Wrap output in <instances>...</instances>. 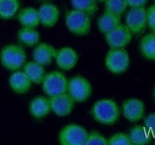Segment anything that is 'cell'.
<instances>
[{
    "instance_id": "e0dca14e",
    "label": "cell",
    "mask_w": 155,
    "mask_h": 145,
    "mask_svg": "<svg viewBox=\"0 0 155 145\" xmlns=\"http://www.w3.org/2000/svg\"><path fill=\"white\" fill-rule=\"evenodd\" d=\"M18 20L23 27L35 28L39 24L38 10L32 7L24 8L18 13Z\"/></svg>"
},
{
    "instance_id": "603a6c76",
    "label": "cell",
    "mask_w": 155,
    "mask_h": 145,
    "mask_svg": "<svg viewBox=\"0 0 155 145\" xmlns=\"http://www.w3.org/2000/svg\"><path fill=\"white\" fill-rule=\"evenodd\" d=\"M20 8V0H0V18L8 20L13 18Z\"/></svg>"
},
{
    "instance_id": "9a60e30c",
    "label": "cell",
    "mask_w": 155,
    "mask_h": 145,
    "mask_svg": "<svg viewBox=\"0 0 155 145\" xmlns=\"http://www.w3.org/2000/svg\"><path fill=\"white\" fill-rule=\"evenodd\" d=\"M8 82L14 92L18 94H24L30 90L32 82L24 71L16 70L10 76Z\"/></svg>"
},
{
    "instance_id": "836d02e7",
    "label": "cell",
    "mask_w": 155,
    "mask_h": 145,
    "mask_svg": "<svg viewBox=\"0 0 155 145\" xmlns=\"http://www.w3.org/2000/svg\"><path fill=\"white\" fill-rule=\"evenodd\" d=\"M154 1H155V0H154Z\"/></svg>"
},
{
    "instance_id": "cb8c5ba5",
    "label": "cell",
    "mask_w": 155,
    "mask_h": 145,
    "mask_svg": "<svg viewBox=\"0 0 155 145\" xmlns=\"http://www.w3.org/2000/svg\"><path fill=\"white\" fill-rule=\"evenodd\" d=\"M74 9L85 12L92 16L98 10L97 0H71Z\"/></svg>"
},
{
    "instance_id": "4316f807",
    "label": "cell",
    "mask_w": 155,
    "mask_h": 145,
    "mask_svg": "<svg viewBox=\"0 0 155 145\" xmlns=\"http://www.w3.org/2000/svg\"><path fill=\"white\" fill-rule=\"evenodd\" d=\"M86 144H101L107 145V139L97 131H92L88 134Z\"/></svg>"
},
{
    "instance_id": "277c9868",
    "label": "cell",
    "mask_w": 155,
    "mask_h": 145,
    "mask_svg": "<svg viewBox=\"0 0 155 145\" xmlns=\"http://www.w3.org/2000/svg\"><path fill=\"white\" fill-rule=\"evenodd\" d=\"M42 83L44 92L49 97L68 92V80L60 71H52L45 74Z\"/></svg>"
},
{
    "instance_id": "d4e9b609",
    "label": "cell",
    "mask_w": 155,
    "mask_h": 145,
    "mask_svg": "<svg viewBox=\"0 0 155 145\" xmlns=\"http://www.w3.org/2000/svg\"><path fill=\"white\" fill-rule=\"evenodd\" d=\"M128 5L127 0H106L105 11L122 16L127 10Z\"/></svg>"
},
{
    "instance_id": "3957f363",
    "label": "cell",
    "mask_w": 155,
    "mask_h": 145,
    "mask_svg": "<svg viewBox=\"0 0 155 145\" xmlns=\"http://www.w3.org/2000/svg\"><path fill=\"white\" fill-rule=\"evenodd\" d=\"M65 24L68 30L77 36H85L90 31V16L77 9L68 12L65 18Z\"/></svg>"
},
{
    "instance_id": "8fae6325",
    "label": "cell",
    "mask_w": 155,
    "mask_h": 145,
    "mask_svg": "<svg viewBox=\"0 0 155 145\" xmlns=\"http://www.w3.org/2000/svg\"><path fill=\"white\" fill-rule=\"evenodd\" d=\"M145 107L143 101L137 98H130L123 103L124 117L130 122H136L141 120L145 115Z\"/></svg>"
},
{
    "instance_id": "d6986e66",
    "label": "cell",
    "mask_w": 155,
    "mask_h": 145,
    "mask_svg": "<svg viewBox=\"0 0 155 145\" xmlns=\"http://www.w3.org/2000/svg\"><path fill=\"white\" fill-rule=\"evenodd\" d=\"M120 18V16L105 11L99 17L98 20V27L100 32L104 34L108 33L121 24Z\"/></svg>"
},
{
    "instance_id": "f546056e",
    "label": "cell",
    "mask_w": 155,
    "mask_h": 145,
    "mask_svg": "<svg viewBox=\"0 0 155 145\" xmlns=\"http://www.w3.org/2000/svg\"><path fill=\"white\" fill-rule=\"evenodd\" d=\"M148 0H127L128 6L131 8L142 7L147 3Z\"/></svg>"
},
{
    "instance_id": "f1b7e54d",
    "label": "cell",
    "mask_w": 155,
    "mask_h": 145,
    "mask_svg": "<svg viewBox=\"0 0 155 145\" xmlns=\"http://www.w3.org/2000/svg\"><path fill=\"white\" fill-rule=\"evenodd\" d=\"M145 127L152 135L155 134V113H151L145 118Z\"/></svg>"
},
{
    "instance_id": "8992f818",
    "label": "cell",
    "mask_w": 155,
    "mask_h": 145,
    "mask_svg": "<svg viewBox=\"0 0 155 145\" xmlns=\"http://www.w3.org/2000/svg\"><path fill=\"white\" fill-rule=\"evenodd\" d=\"M107 69L115 74L125 72L130 65V56L124 48H110L105 57Z\"/></svg>"
},
{
    "instance_id": "ba28073f",
    "label": "cell",
    "mask_w": 155,
    "mask_h": 145,
    "mask_svg": "<svg viewBox=\"0 0 155 145\" xmlns=\"http://www.w3.org/2000/svg\"><path fill=\"white\" fill-rule=\"evenodd\" d=\"M125 21L132 34H142L147 26V10L144 6L131 8L126 15Z\"/></svg>"
},
{
    "instance_id": "ac0fdd59",
    "label": "cell",
    "mask_w": 155,
    "mask_h": 145,
    "mask_svg": "<svg viewBox=\"0 0 155 145\" xmlns=\"http://www.w3.org/2000/svg\"><path fill=\"white\" fill-rule=\"evenodd\" d=\"M24 72L32 82L40 84L45 75V68L43 65L36 61H30L24 66Z\"/></svg>"
},
{
    "instance_id": "1f68e13d",
    "label": "cell",
    "mask_w": 155,
    "mask_h": 145,
    "mask_svg": "<svg viewBox=\"0 0 155 145\" xmlns=\"http://www.w3.org/2000/svg\"><path fill=\"white\" fill-rule=\"evenodd\" d=\"M97 1H100V2H105L106 0H97Z\"/></svg>"
},
{
    "instance_id": "7402d4cb",
    "label": "cell",
    "mask_w": 155,
    "mask_h": 145,
    "mask_svg": "<svg viewBox=\"0 0 155 145\" xmlns=\"http://www.w3.org/2000/svg\"><path fill=\"white\" fill-rule=\"evenodd\" d=\"M39 33L34 28L22 27L18 33V39L20 42L27 46H34L39 42Z\"/></svg>"
},
{
    "instance_id": "30bf717a",
    "label": "cell",
    "mask_w": 155,
    "mask_h": 145,
    "mask_svg": "<svg viewBox=\"0 0 155 145\" xmlns=\"http://www.w3.org/2000/svg\"><path fill=\"white\" fill-rule=\"evenodd\" d=\"M51 109L57 116H66L72 112L74 107V100L69 93L51 96L49 98Z\"/></svg>"
},
{
    "instance_id": "4dcf8cb0",
    "label": "cell",
    "mask_w": 155,
    "mask_h": 145,
    "mask_svg": "<svg viewBox=\"0 0 155 145\" xmlns=\"http://www.w3.org/2000/svg\"><path fill=\"white\" fill-rule=\"evenodd\" d=\"M38 1H40V2H50V1H52V0H38Z\"/></svg>"
},
{
    "instance_id": "5bb4252c",
    "label": "cell",
    "mask_w": 155,
    "mask_h": 145,
    "mask_svg": "<svg viewBox=\"0 0 155 145\" xmlns=\"http://www.w3.org/2000/svg\"><path fill=\"white\" fill-rule=\"evenodd\" d=\"M56 54L57 50L54 47L46 42H41L33 50V58L34 61L45 66L51 63Z\"/></svg>"
},
{
    "instance_id": "6da1fadb",
    "label": "cell",
    "mask_w": 155,
    "mask_h": 145,
    "mask_svg": "<svg viewBox=\"0 0 155 145\" xmlns=\"http://www.w3.org/2000/svg\"><path fill=\"white\" fill-rule=\"evenodd\" d=\"M92 114L97 122L104 125H113L119 119L120 110L114 100L102 99L95 103Z\"/></svg>"
},
{
    "instance_id": "52a82bcc",
    "label": "cell",
    "mask_w": 155,
    "mask_h": 145,
    "mask_svg": "<svg viewBox=\"0 0 155 145\" xmlns=\"http://www.w3.org/2000/svg\"><path fill=\"white\" fill-rule=\"evenodd\" d=\"M68 92L74 101L83 102L91 96L92 85L85 77L76 76L68 81Z\"/></svg>"
},
{
    "instance_id": "5b68a950",
    "label": "cell",
    "mask_w": 155,
    "mask_h": 145,
    "mask_svg": "<svg viewBox=\"0 0 155 145\" xmlns=\"http://www.w3.org/2000/svg\"><path fill=\"white\" fill-rule=\"evenodd\" d=\"M88 134V131L81 125L70 124L60 131L58 140L62 145H85Z\"/></svg>"
},
{
    "instance_id": "83f0119b",
    "label": "cell",
    "mask_w": 155,
    "mask_h": 145,
    "mask_svg": "<svg viewBox=\"0 0 155 145\" xmlns=\"http://www.w3.org/2000/svg\"><path fill=\"white\" fill-rule=\"evenodd\" d=\"M147 24L152 32H155V4L147 10Z\"/></svg>"
},
{
    "instance_id": "ffe728a7",
    "label": "cell",
    "mask_w": 155,
    "mask_h": 145,
    "mask_svg": "<svg viewBox=\"0 0 155 145\" xmlns=\"http://www.w3.org/2000/svg\"><path fill=\"white\" fill-rule=\"evenodd\" d=\"M139 48L145 58L155 60V32L148 33L142 38Z\"/></svg>"
},
{
    "instance_id": "d6a6232c",
    "label": "cell",
    "mask_w": 155,
    "mask_h": 145,
    "mask_svg": "<svg viewBox=\"0 0 155 145\" xmlns=\"http://www.w3.org/2000/svg\"><path fill=\"white\" fill-rule=\"evenodd\" d=\"M154 100H155V89H154Z\"/></svg>"
},
{
    "instance_id": "7a4b0ae2",
    "label": "cell",
    "mask_w": 155,
    "mask_h": 145,
    "mask_svg": "<svg viewBox=\"0 0 155 145\" xmlns=\"http://www.w3.org/2000/svg\"><path fill=\"white\" fill-rule=\"evenodd\" d=\"M27 59L26 51L18 45H8L0 51V61L2 66L12 71H16L24 66Z\"/></svg>"
},
{
    "instance_id": "44dd1931",
    "label": "cell",
    "mask_w": 155,
    "mask_h": 145,
    "mask_svg": "<svg viewBox=\"0 0 155 145\" xmlns=\"http://www.w3.org/2000/svg\"><path fill=\"white\" fill-rule=\"evenodd\" d=\"M129 136L133 144L142 145L148 143L151 140L152 134L145 127L136 125L130 131Z\"/></svg>"
},
{
    "instance_id": "7c38bea8",
    "label": "cell",
    "mask_w": 155,
    "mask_h": 145,
    "mask_svg": "<svg viewBox=\"0 0 155 145\" xmlns=\"http://www.w3.org/2000/svg\"><path fill=\"white\" fill-rule=\"evenodd\" d=\"M39 23L45 27H52L55 25L60 17V11L54 4L45 2L38 10Z\"/></svg>"
},
{
    "instance_id": "484cf974",
    "label": "cell",
    "mask_w": 155,
    "mask_h": 145,
    "mask_svg": "<svg viewBox=\"0 0 155 145\" xmlns=\"http://www.w3.org/2000/svg\"><path fill=\"white\" fill-rule=\"evenodd\" d=\"M107 144L110 145H132L131 140L129 134L124 132L116 133L113 134L110 138L107 140Z\"/></svg>"
},
{
    "instance_id": "9c48e42d",
    "label": "cell",
    "mask_w": 155,
    "mask_h": 145,
    "mask_svg": "<svg viewBox=\"0 0 155 145\" xmlns=\"http://www.w3.org/2000/svg\"><path fill=\"white\" fill-rule=\"evenodd\" d=\"M131 31L126 24H120L108 33H105L107 43L111 48H124L132 40Z\"/></svg>"
},
{
    "instance_id": "4fadbf2b",
    "label": "cell",
    "mask_w": 155,
    "mask_h": 145,
    "mask_svg": "<svg viewBox=\"0 0 155 145\" xmlns=\"http://www.w3.org/2000/svg\"><path fill=\"white\" fill-rule=\"evenodd\" d=\"M56 63L59 68L64 70L73 69L78 61V54L74 48L71 47H64L57 51Z\"/></svg>"
},
{
    "instance_id": "2e32d148",
    "label": "cell",
    "mask_w": 155,
    "mask_h": 145,
    "mask_svg": "<svg viewBox=\"0 0 155 145\" xmlns=\"http://www.w3.org/2000/svg\"><path fill=\"white\" fill-rule=\"evenodd\" d=\"M29 108L32 116L36 119L45 117L51 110L49 100L43 96H38L33 98L30 102Z\"/></svg>"
}]
</instances>
